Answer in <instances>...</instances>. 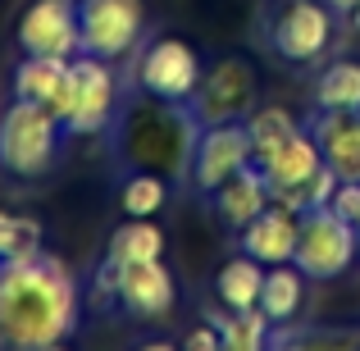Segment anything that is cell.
<instances>
[{"label":"cell","instance_id":"obj_26","mask_svg":"<svg viewBox=\"0 0 360 351\" xmlns=\"http://www.w3.org/2000/svg\"><path fill=\"white\" fill-rule=\"evenodd\" d=\"M18 229H23V215L0 210V260H14V251H18Z\"/></svg>","mask_w":360,"mask_h":351},{"label":"cell","instance_id":"obj_9","mask_svg":"<svg viewBox=\"0 0 360 351\" xmlns=\"http://www.w3.org/2000/svg\"><path fill=\"white\" fill-rule=\"evenodd\" d=\"M246 165H255L251 155V132L246 119H224V123H205L192 151V183L201 196H210L219 183H229L233 174H242Z\"/></svg>","mask_w":360,"mask_h":351},{"label":"cell","instance_id":"obj_10","mask_svg":"<svg viewBox=\"0 0 360 351\" xmlns=\"http://www.w3.org/2000/svg\"><path fill=\"white\" fill-rule=\"evenodd\" d=\"M18 51L23 55H55L73 60L78 42V0H32L18 18Z\"/></svg>","mask_w":360,"mask_h":351},{"label":"cell","instance_id":"obj_18","mask_svg":"<svg viewBox=\"0 0 360 351\" xmlns=\"http://www.w3.org/2000/svg\"><path fill=\"white\" fill-rule=\"evenodd\" d=\"M64 73L69 60H55V55H23L14 69V96L18 101H37V106H55L64 87Z\"/></svg>","mask_w":360,"mask_h":351},{"label":"cell","instance_id":"obj_5","mask_svg":"<svg viewBox=\"0 0 360 351\" xmlns=\"http://www.w3.org/2000/svg\"><path fill=\"white\" fill-rule=\"evenodd\" d=\"M201 73H205L201 55L183 37H155L137 55V82L160 106H187L192 91L201 87Z\"/></svg>","mask_w":360,"mask_h":351},{"label":"cell","instance_id":"obj_28","mask_svg":"<svg viewBox=\"0 0 360 351\" xmlns=\"http://www.w3.org/2000/svg\"><path fill=\"white\" fill-rule=\"evenodd\" d=\"M328 5H333L338 14H352V9H360V0H328Z\"/></svg>","mask_w":360,"mask_h":351},{"label":"cell","instance_id":"obj_19","mask_svg":"<svg viewBox=\"0 0 360 351\" xmlns=\"http://www.w3.org/2000/svg\"><path fill=\"white\" fill-rule=\"evenodd\" d=\"M119 264H137V260H160L165 255V233H160L155 219H123L115 233H110V251Z\"/></svg>","mask_w":360,"mask_h":351},{"label":"cell","instance_id":"obj_6","mask_svg":"<svg viewBox=\"0 0 360 351\" xmlns=\"http://www.w3.org/2000/svg\"><path fill=\"white\" fill-rule=\"evenodd\" d=\"M333 14L328 0H283L264 27L269 51L283 64H315L333 42Z\"/></svg>","mask_w":360,"mask_h":351},{"label":"cell","instance_id":"obj_29","mask_svg":"<svg viewBox=\"0 0 360 351\" xmlns=\"http://www.w3.org/2000/svg\"><path fill=\"white\" fill-rule=\"evenodd\" d=\"M347 18H352V27L360 32V9H352V14H347Z\"/></svg>","mask_w":360,"mask_h":351},{"label":"cell","instance_id":"obj_20","mask_svg":"<svg viewBox=\"0 0 360 351\" xmlns=\"http://www.w3.org/2000/svg\"><path fill=\"white\" fill-rule=\"evenodd\" d=\"M319 110H360V60H333L315 78Z\"/></svg>","mask_w":360,"mask_h":351},{"label":"cell","instance_id":"obj_16","mask_svg":"<svg viewBox=\"0 0 360 351\" xmlns=\"http://www.w3.org/2000/svg\"><path fill=\"white\" fill-rule=\"evenodd\" d=\"M306 274H301L297 260L288 264H269L264 269V288H260V310L274 319V328L278 324H292V319L301 315V306H306Z\"/></svg>","mask_w":360,"mask_h":351},{"label":"cell","instance_id":"obj_31","mask_svg":"<svg viewBox=\"0 0 360 351\" xmlns=\"http://www.w3.org/2000/svg\"><path fill=\"white\" fill-rule=\"evenodd\" d=\"M0 347H5V338H0Z\"/></svg>","mask_w":360,"mask_h":351},{"label":"cell","instance_id":"obj_4","mask_svg":"<svg viewBox=\"0 0 360 351\" xmlns=\"http://www.w3.org/2000/svg\"><path fill=\"white\" fill-rule=\"evenodd\" d=\"M360 242H356V224H347L333 205H319V210L301 215V237H297V255L292 260L301 264L310 283H328L342 279L356 264Z\"/></svg>","mask_w":360,"mask_h":351},{"label":"cell","instance_id":"obj_14","mask_svg":"<svg viewBox=\"0 0 360 351\" xmlns=\"http://www.w3.org/2000/svg\"><path fill=\"white\" fill-rule=\"evenodd\" d=\"M306 128L315 132L324 165L342 183H360V110H315Z\"/></svg>","mask_w":360,"mask_h":351},{"label":"cell","instance_id":"obj_13","mask_svg":"<svg viewBox=\"0 0 360 351\" xmlns=\"http://www.w3.org/2000/svg\"><path fill=\"white\" fill-rule=\"evenodd\" d=\"M297 237H301V215L283 201H269L238 233V242H242V251L255 255L260 264H288L292 255H297Z\"/></svg>","mask_w":360,"mask_h":351},{"label":"cell","instance_id":"obj_17","mask_svg":"<svg viewBox=\"0 0 360 351\" xmlns=\"http://www.w3.org/2000/svg\"><path fill=\"white\" fill-rule=\"evenodd\" d=\"M264 269H269V264H260L255 255H246V251L233 255V260H224L219 274H214V297H219L229 310H251V306H260Z\"/></svg>","mask_w":360,"mask_h":351},{"label":"cell","instance_id":"obj_11","mask_svg":"<svg viewBox=\"0 0 360 351\" xmlns=\"http://www.w3.org/2000/svg\"><path fill=\"white\" fill-rule=\"evenodd\" d=\"M174 274H169L165 255L160 260H137V264H123V279H119V306L128 310L132 319H165L174 310Z\"/></svg>","mask_w":360,"mask_h":351},{"label":"cell","instance_id":"obj_8","mask_svg":"<svg viewBox=\"0 0 360 351\" xmlns=\"http://www.w3.org/2000/svg\"><path fill=\"white\" fill-rule=\"evenodd\" d=\"M187 115L196 123H224V119H246L255 110V69L242 55H224L219 64L201 73V87L187 101Z\"/></svg>","mask_w":360,"mask_h":351},{"label":"cell","instance_id":"obj_15","mask_svg":"<svg viewBox=\"0 0 360 351\" xmlns=\"http://www.w3.org/2000/svg\"><path fill=\"white\" fill-rule=\"evenodd\" d=\"M210 201H214V210H219V219L229 224L233 233H242L246 224L255 219V215L264 210V205L274 201V192H269V183H264V174H260V165H246L242 174H233L229 183H219L210 192Z\"/></svg>","mask_w":360,"mask_h":351},{"label":"cell","instance_id":"obj_12","mask_svg":"<svg viewBox=\"0 0 360 351\" xmlns=\"http://www.w3.org/2000/svg\"><path fill=\"white\" fill-rule=\"evenodd\" d=\"M319 165H324V151H319L315 132H310V128H297V132H292V137L260 165V174H264V183H269L274 201L288 205L292 196H297L301 187L315 178Z\"/></svg>","mask_w":360,"mask_h":351},{"label":"cell","instance_id":"obj_21","mask_svg":"<svg viewBox=\"0 0 360 351\" xmlns=\"http://www.w3.org/2000/svg\"><path fill=\"white\" fill-rule=\"evenodd\" d=\"M214 328H219V338H224V351H260V347L274 343V319L264 315L260 306L233 310L229 319L214 315Z\"/></svg>","mask_w":360,"mask_h":351},{"label":"cell","instance_id":"obj_24","mask_svg":"<svg viewBox=\"0 0 360 351\" xmlns=\"http://www.w3.org/2000/svg\"><path fill=\"white\" fill-rule=\"evenodd\" d=\"M338 183H342V178H338V174H333L328 165H319V169H315V178H310V183L301 187V192L292 196L288 205H292L297 215H306V210H319V205H328V201H333Z\"/></svg>","mask_w":360,"mask_h":351},{"label":"cell","instance_id":"obj_2","mask_svg":"<svg viewBox=\"0 0 360 351\" xmlns=\"http://www.w3.org/2000/svg\"><path fill=\"white\" fill-rule=\"evenodd\" d=\"M64 123L51 106L18 101L0 115V169L14 178H46L60 160L64 146Z\"/></svg>","mask_w":360,"mask_h":351},{"label":"cell","instance_id":"obj_32","mask_svg":"<svg viewBox=\"0 0 360 351\" xmlns=\"http://www.w3.org/2000/svg\"><path fill=\"white\" fill-rule=\"evenodd\" d=\"M0 264H5V260H0Z\"/></svg>","mask_w":360,"mask_h":351},{"label":"cell","instance_id":"obj_22","mask_svg":"<svg viewBox=\"0 0 360 351\" xmlns=\"http://www.w3.org/2000/svg\"><path fill=\"white\" fill-rule=\"evenodd\" d=\"M297 128H301V123L292 119L283 106H260V110H251V115H246V132H251V155H255V165H264V160H269Z\"/></svg>","mask_w":360,"mask_h":351},{"label":"cell","instance_id":"obj_30","mask_svg":"<svg viewBox=\"0 0 360 351\" xmlns=\"http://www.w3.org/2000/svg\"><path fill=\"white\" fill-rule=\"evenodd\" d=\"M356 242H360V219H356Z\"/></svg>","mask_w":360,"mask_h":351},{"label":"cell","instance_id":"obj_27","mask_svg":"<svg viewBox=\"0 0 360 351\" xmlns=\"http://www.w3.org/2000/svg\"><path fill=\"white\" fill-rule=\"evenodd\" d=\"M219 347H224L219 328H192V333L183 338V351H219Z\"/></svg>","mask_w":360,"mask_h":351},{"label":"cell","instance_id":"obj_3","mask_svg":"<svg viewBox=\"0 0 360 351\" xmlns=\"http://www.w3.org/2000/svg\"><path fill=\"white\" fill-rule=\"evenodd\" d=\"M119 106V82H115V64L96 60V55H73L69 73H64V87L55 96V115H60L69 137H91V132H105Z\"/></svg>","mask_w":360,"mask_h":351},{"label":"cell","instance_id":"obj_25","mask_svg":"<svg viewBox=\"0 0 360 351\" xmlns=\"http://www.w3.org/2000/svg\"><path fill=\"white\" fill-rule=\"evenodd\" d=\"M328 205H333L347 224H356L360 219V183H338V192H333V201H328Z\"/></svg>","mask_w":360,"mask_h":351},{"label":"cell","instance_id":"obj_1","mask_svg":"<svg viewBox=\"0 0 360 351\" xmlns=\"http://www.w3.org/2000/svg\"><path fill=\"white\" fill-rule=\"evenodd\" d=\"M82 297L69 264L55 255L0 264V338L18 351H46L78 333Z\"/></svg>","mask_w":360,"mask_h":351},{"label":"cell","instance_id":"obj_23","mask_svg":"<svg viewBox=\"0 0 360 351\" xmlns=\"http://www.w3.org/2000/svg\"><path fill=\"white\" fill-rule=\"evenodd\" d=\"M165 201H169V187H165V178L150 174V169L128 174V183H123V192H119L123 215H132V219H155V215L165 210Z\"/></svg>","mask_w":360,"mask_h":351},{"label":"cell","instance_id":"obj_7","mask_svg":"<svg viewBox=\"0 0 360 351\" xmlns=\"http://www.w3.org/2000/svg\"><path fill=\"white\" fill-rule=\"evenodd\" d=\"M141 27H146V5L141 0H78L82 55L115 64L141 42Z\"/></svg>","mask_w":360,"mask_h":351}]
</instances>
